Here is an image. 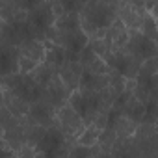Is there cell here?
Returning a JSON list of instances; mask_svg holds the SVG:
<instances>
[{
    "label": "cell",
    "instance_id": "1",
    "mask_svg": "<svg viewBox=\"0 0 158 158\" xmlns=\"http://www.w3.org/2000/svg\"><path fill=\"white\" fill-rule=\"evenodd\" d=\"M47 39L65 48L67 58L71 60H80V52L89 43V35L84 32L78 13H63L56 17V23L48 30Z\"/></svg>",
    "mask_w": 158,
    "mask_h": 158
},
{
    "label": "cell",
    "instance_id": "2",
    "mask_svg": "<svg viewBox=\"0 0 158 158\" xmlns=\"http://www.w3.org/2000/svg\"><path fill=\"white\" fill-rule=\"evenodd\" d=\"M121 0H89L80 10V23L84 32L91 37H104L108 28L119 17Z\"/></svg>",
    "mask_w": 158,
    "mask_h": 158
},
{
    "label": "cell",
    "instance_id": "3",
    "mask_svg": "<svg viewBox=\"0 0 158 158\" xmlns=\"http://www.w3.org/2000/svg\"><path fill=\"white\" fill-rule=\"evenodd\" d=\"M0 88H8L26 102L34 104L43 99V88L34 80L28 73H13V74H4Z\"/></svg>",
    "mask_w": 158,
    "mask_h": 158
},
{
    "label": "cell",
    "instance_id": "4",
    "mask_svg": "<svg viewBox=\"0 0 158 158\" xmlns=\"http://www.w3.org/2000/svg\"><path fill=\"white\" fill-rule=\"evenodd\" d=\"M56 127L65 134V138L69 139V143L74 145L76 139H78V136L84 132V128L88 125L82 119V115L67 102L61 108H58V112H56Z\"/></svg>",
    "mask_w": 158,
    "mask_h": 158
},
{
    "label": "cell",
    "instance_id": "5",
    "mask_svg": "<svg viewBox=\"0 0 158 158\" xmlns=\"http://www.w3.org/2000/svg\"><path fill=\"white\" fill-rule=\"evenodd\" d=\"M28 26H30V32L35 39H41L45 41L47 35H48V30L54 26L56 23V13L50 6L48 0H43V2L34 8L30 13H28V19H26Z\"/></svg>",
    "mask_w": 158,
    "mask_h": 158
},
{
    "label": "cell",
    "instance_id": "6",
    "mask_svg": "<svg viewBox=\"0 0 158 158\" xmlns=\"http://www.w3.org/2000/svg\"><path fill=\"white\" fill-rule=\"evenodd\" d=\"M134 141L138 143L141 156H158V121L149 112L145 119L138 125Z\"/></svg>",
    "mask_w": 158,
    "mask_h": 158
},
{
    "label": "cell",
    "instance_id": "7",
    "mask_svg": "<svg viewBox=\"0 0 158 158\" xmlns=\"http://www.w3.org/2000/svg\"><path fill=\"white\" fill-rule=\"evenodd\" d=\"M19 69L21 73H30L34 71L41 61H45L47 56V47L45 41L41 39H28L19 47Z\"/></svg>",
    "mask_w": 158,
    "mask_h": 158
},
{
    "label": "cell",
    "instance_id": "8",
    "mask_svg": "<svg viewBox=\"0 0 158 158\" xmlns=\"http://www.w3.org/2000/svg\"><path fill=\"white\" fill-rule=\"evenodd\" d=\"M104 60L108 61V65L117 71L119 74L127 76V78H138L141 61L128 50V48H121L117 52H108L104 56Z\"/></svg>",
    "mask_w": 158,
    "mask_h": 158
},
{
    "label": "cell",
    "instance_id": "9",
    "mask_svg": "<svg viewBox=\"0 0 158 158\" xmlns=\"http://www.w3.org/2000/svg\"><path fill=\"white\" fill-rule=\"evenodd\" d=\"M127 48H128L139 61H145V60H149V58H152V56H158L156 41H154L152 37H149L147 34H143L141 30L130 32Z\"/></svg>",
    "mask_w": 158,
    "mask_h": 158
},
{
    "label": "cell",
    "instance_id": "10",
    "mask_svg": "<svg viewBox=\"0 0 158 158\" xmlns=\"http://www.w3.org/2000/svg\"><path fill=\"white\" fill-rule=\"evenodd\" d=\"M149 11L143 8H138L136 4H132L130 0H121L119 4V19L125 23V26L128 28V32H138L143 26V19Z\"/></svg>",
    "mask_w": 158,
    "mask_h": 158
},
{
    "label": "cell",
    "instance_id": "11",
    "mask_svg": "<svg viewBox=\"0 0 158 158\" xmlns=\"http://www.w3.org/2000/svg\"><path fill=\"white\" fill-rule=\"evenodd\" d=\"M71 89L65 86V82L61 80V76H60V73L52 78V80L48 82V86L43 89V99L45 101H48L52 106H56V108H61L63 104H67L69 102V99H71Z\"/></svg>",
    "mask_w": 158,
    "mask_h": 158
},
{
    "label": "cell",
    "instance_id": "12",
    "mask_svg": "<svg viewBox=\"0 0 158 158\" xmlns=\"http://www.w3.org/2000/svg\"><path fill=\"white\" fill-rule=\"evenodd\" d=\"M128 37H130V32H128V28L125 26V23H123L119 17L114 21V24H112V26L108 28V32L104 34V41H106L110 52H117V50H121V48H127Z\"/></svg>",
    "mask_w": 158,
    "mask_h": 158
},
{
    "label": "cell",
    "instance_id": "13",
    "mask_svg": "<svg viewBox=\"0 0 158 158\" xmlns=\"http://www.w3.org/2000/svg\"><path fill=\"white\" fill-rule=\"evenodd\" d=\"M80 63H82L84 71L95 73V74H110V73L114 71V69L108 65V61L89 47V43H88V47L80 52Z\"/></svg>",
    "mask_w": 158,
    "mask_h": 158
},
{
    "label": "cell",
    "instance_id": "14",
    "mask_svg": "<svg viewBox=\"0 0 158 158\" xmlns=\"http://www.w3.org/2000/svg\"><path fill=\"white\" fill-rule=\"evenodd\" d=\"M56 112H58L56 106H52L48 101L41 99V101H37V102H34V104L30 106L28 117H30L34 123H37V125H43V127H56Z\"/></svg>",
    "mask_w": 158,
    "mask_h": 158
},
{
    "label": "cell",
    "instance_id": "15",
    "mask_svg": "<svg viewBox=\"0 0 158 158\" xmlns=\"http://www.w3.org/2000/svg\"><path fill=\"white\" fill-rule=\"evenodd\" d=\"M60 76H61V80L65 82V86L74 91L78 89V86H80V80H82V74H84V67L80 63V60H71L67 58L65 63L58 69Z\"/></svg>",
    "mask_w": 158,
    "mask_h": 158
},
{
    "label": "cell",
    "instance_id": "16",
    "mask_svg": "<svg viewBox=\"0 0 158 158\" xmlns=\"http://www.w3.org/2000/svg\"><path fill=\"white\" fill-rule=\"evenodd\" d=\"M0 91H2V104H6L13 115L24 117V115L30 114V106H32L30 102H26L24 99H21L19 95H15L8 88H0Z\"/></svg>",
    "mask_w": 158,
    "mask_h": 158
},
{
    "label": "cell",
    "instance_id": "17",
    "mask_svg": "<svg viewBox=\"0 0 158 158\" xmlns=\"http://www.w3.org/2000/svg\"><path fill=\"white\" fill-rule=\"evenodd\" d=\"M110 80H112V73L110 74H95V73L84 71L78 89H82V91H102V89L110 88Z\"/></svg>",
    "mask_w": 158,
    "mask_h": 158
},
{
    "label": "cell",
    "instance_id": "18",
    "mask_svg": "<svg viewBox=\"0 0 158 158\" xmlns=\"http://www.w3.org/2000/svg\"><path fill=\"white\" fill-rule=\"evenodd\" d=\"M19 47L13 45H2L0 48V58H2V76L4 74H13L21 73L19 69Z\"/></svg>",
    "mask_w": 158,
    "mask_h": 158
},
{
    "label": "cell",
    "instance_id": "19",
    "mask_svg": "<svg viewBox=\"0 0 158 158\" xmlns=\"http://www.w3.org/2000/svg\"><path fill=\"white\" fill-rule=\"evenodd\" d=\"M28 74H30L34 80H35V82L45 89V88L48 86V82H50L52 78L58 74V69H56V67H52V65H50V63H47V61H41V63H39L34 71H30Z\"/></svg>",
    "mask_w": 158,
    "mask_h": 158
},
{
    "label": "cell",
    "instance_id": "20",
    "mask_svg": "<svg viewBox=\"0 0 158 158\" xmlns=\"http://www.w3.org/2000/svg\"><path fill=\"white\" fill-rule=\"evenodd\" d=\"M45 47H47L45 61H47V63H50L52 67L60 69V67L65 63V60H67V50H65V48H61L60 45L52 43L50 39H45Z\"/></svg>",
    "mask_w": 158,
    "mask_h": 158
},
{
    "label": "cell",
    "instance_id": "21",
    "mask_svg": "<svg viewBox=\"0 0 158 158\" xmlns=\"http://www.w3.org/2000/svg\"><path fill=\"white\" fill-rule=\"evenodd\" d=\"M115 141H117L115 130H114L112 127L102 128L101 138H99V145H101V149H102V156H112V149H114Z\"/></svg>",
    "mask_w": 158,
    "mask_h": 158
},
{
    "label": "cell",
    "instance_id": "22",
    "mask_svg": "<svg viewBox=\"0 0 158 158\" xmlns=\"http://www.w3.org/2000/svg\"><path fill=\"white\" fill-rule=\"evenodd\" d=\"M101 132H102V130H101L95 123H89V125L84 128V132L78 136L76 143H80V145H88V147L97 145V143H99V138H101Z\"/></svg>",
    "mask_w": 158,
    "mask_h": 158
},
{
    "label": "cell",
    "instance_id": "23",
    "mask_svg": "<svg viewBox=\"0 0 158 158\" xmlns=\"http://www.w3.org/2000/svg\"><path fill=\"white\" fill-rule=\"evenodd\" d=\"M158 74V56H152L145 61H141L139 73H138V80H149V78Z\"/></svg>",
    "mask_w": 158,
    "mask_h": 158
},
{
    "label": "cell",
    "instance_id": "24",
    "mask_svg": "<svg viewBox=\"0 0 158 158\" xmlns=\"http://www.w3.org/2000/svg\"><path fill=\"white\" fill-rule=\"evenodd\" d=\"M147 11H149L154 19H158V0H152V2L147 6Z\"/></svg>",
    "mask_w": 158,
    "mask_h": 158
},
{
    "label": "cell",
    "instance_id": "25",
    "mask_svg": "<svg viewBox=\"0 0 158 158\" xmlns=\"http://www.w3.org/2000/svg\"><path fill=\"white\" fill-rule=\"evenodd\" d=\"M132 4H136L138 8H143V10H147V6L152 2V0H130Z\"/></svg>",
    "mask_w": 158,
    "mask_h": 158
},
{
    "label": "cell",
    "instance_id": "26",
    "mask_svg": "<svg viewBox=\"0 0 158 158\" xmlns=\"http://www.w3.org/2000/svg\"><path fill=\"white\" fill-rule=\"evenodd\" d=\"M152 39H154V41H156V47H158V32H156V35H154V37H152Z\"/></svg>",
    "mask_w": 158,
    "mask_h": 158
},
{
    "label": "cell",
    "instance_id": "27",
    "mask_svg": "<svg viewBox=\"0 0 158 158\" xmlns=\"http://www.w3.org/2000/svg\"><path fill=\"white\" fill-rule=\"evenodd\" d=\"M156 24H158V19H156Z\"/></svg>",
    "mask_w": 158,
    "mask_h": 158
}]
</instances>
